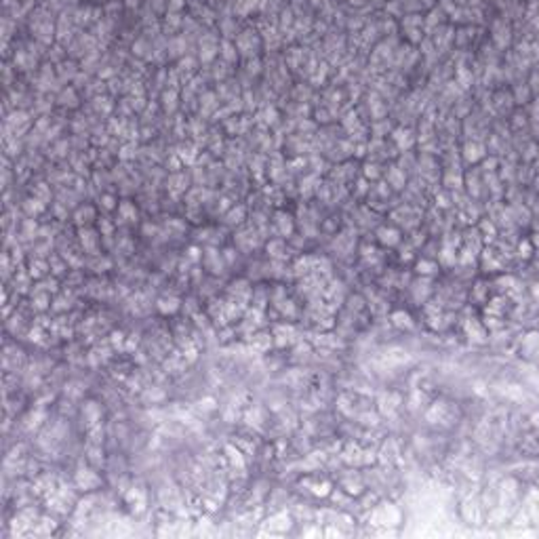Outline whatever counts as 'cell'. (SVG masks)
I'll list each match as a JSON object with an SVG mask.
<instances>
[{
  "label": "cell",
  "mask_w": 539,
  "mask_h": 539,
  "mask_svg": "<svg viewBox=\"0 0 539 539\" xmlns=\"http://www.w3.org/2000/svg\"><path fill=\"white\" fill-rule=\"evenodd\" d=\"M76 485L82 489V491H91L99 485V476L89 470V467H80V470L76 472Z\"/></svg>",
  "instance_id": "1"
},
{
  "label": "cell",
  "mask_w": 539,
  "mask_h": 539,
  "mask_svg": "<svg viewBox=\"0 0 539 539\" xmlns=\"http://www.w3.org/2000/svg\"><path fill=\"white\" fill-rule=\"evenodd\" d=\"M377 240L384 247H396L400 243V232L396 228H386V225H384V228L377 230Z\"/></svg>",
  "instance_id": "2"
},
{
  "label": "cell",
  "mask_w": 539,
  "mask_h": 539,
  "mask_svg": "<svg viewBox=\"0 0 539 539\" xmlns=\"http://www.w3.org/2000/svg\"><path fill=\"white\" fill-rule=\"evenodd\" d=\"M274 223H276V230H278L280 236H291V232H293V217H291V215H287V213L278 211Z\"/></svg>",
  "instance_id": "3"
},
{
  "label": "cell",
  "mask_w": 539,
  "mask_h": 539,
  "mask_svg": "<svg viewBox=\"0 0 539 539\" xmlns=\"http://www.w3.org/2000/svg\"><path fill=\"white\" fill-rule=\"evenodd\" d=\"M463 158L467 162H476L480 158H485V148H482L480 144H476V141H472V144H465V148H463Z\"/></svg>",
  "instance_id": "4"
},
{
  "label": "cell",
  "mask_w": 539,
  "mask_h": 539,
  "mask_svg": "<svg viewBox=\"0 0 539 539\" xmlns=\"http://www.w3.org/2000/svg\"><path fill=\"white\" fill-rule=\"evenodd\" d=\"M432 291V285H430V280L421 276V280L413 282V297H415V301H423L425 297H428V293Z\"/></svg>",
  "instance_id": "5"
},
{
  "label": "cell",
  "mask_w": 539,
  "mask_h": 539,
  "mask_svg": "<svg viewBox=\"0 0 539 539\" xmlns=\"http://www.w3.org/2000/svg\"><path fill=\"white\" fill-rule=\"evenodd\" d=\"M82 413L87 417V425H95V423H99V419H102V409L97 407V402H87Z\"/></svg>",
  "instance_id": "6"
},
{
  "label": "cell",
  "mask_w": 539,
  "mask_h": 539,
  "mask_svg": "<svg viewBox=\"0 0 539 539\" xmlns=\"http://www.w3.org/2000/svg\"><path fill=\"white\" fill-rule=\"evenodd\" d=\"M205 259H207V265L213 270V272H221V270H223V259H221V255L215 249H209L207 255H205Z\"/></svg>",
  "instance_id": "7"
},
{
  "label": "cell",
  "mask_w": 539,
  "mask_h": 539,
  "mask_svg": "<svg viewBox=\"0 0 539 539\" xmlns=\"http://www.w3.org/2000/svg\"><path fill=\"white\" fill-rule=\"evenodd\" d=\"M118 215H120L122 221H135L137 219V209L129 200H124V203L118 205Z\"/></svg>",
  "instance_id": "8"
},
{
  "label": "cell",
  "mask_w": 539,
  "mask_h": 539,
  "mask_svg": "<svg viewBox=\"0 0 539 539\" xmlns=\"http://www.w3.org/2000/svg\"><path fill=\"white\" fill-rule=\"evenodd\" d=\"M158 310L162 314H173L179 310V299L177 297H160L158 299Z\"/></svg>",
  "instance_id": "9"
},
{
  "label": "cell",
  "mask_w": 539,
  "mask_h": 539,
  "mask_svg": "<svg viewBox=\"0 0 539 539\" xmlns=\"http://www.w3.org/2000/svg\"><path fill=\"white\" fill-rule=\"evenodd\" d=\"M392 322L396 324V327H400V329H413V320H411L409 312H402V310L394 312V314H392Z\"/></svg>",
  "instance_id": "10"
},
{
  "label": "cell",
  "mask_w": 539,
  "mask_h": 539,
  "mask_svg": "<svg viewBox=\"0 0 539 539\" xmlns=\"http://www.w3.org/2000/svg\"><path fill=\"white\" fill-rule=\"evenodd\" d=\"M415 270H417V274H421V276H432V274L438 272V263L432 261V259H421V261H417Z\"/></svg>",
  "instance_id": "11"
},
{
  "label": "cell",
  "mask_w": 539,
  "mask_h": 539,
  "mask_svg": "<svg viewBox=\"0 0 539 539\" xmlns=\"http://www.w3.org/2000/svg\"><path fill=\"white\" fill-rule=\"evenodd\" d=\"M80 240H82L84 249L95 253V249H97V234L93 230H80Z\"/></svg>",
  "instance_id": "12"
},
{
  "label": "cell",
  "mask_w": 539,
  "mask_h": 539,
  "mask_svg": "<svg viewBox=\"0 0 539 539\" xmlns=\"http://www.w3.org/2000/svg\"><path fill=\"white\" fill-rule=\"evenodd\" d=\"M388 181H390V186H394V188H402L405 186V173L400 171L398 166H392L388 171Z\"/></svg>",
  "instance_id": "13"
},
{
  "label": "cell",
  "mask_w": 539,
  "mask_h": 539,
  "mask_svg": "<svg viewBox=\"0 0 539 539\" xmlns=\"http://www.w3.org/2000/svg\"><path fill=\"white\" fill-rule=\"evenodd\" d=\"M267 253L272 255L274 259H285V245H282V240H272V243H267Z\"/></svg>",
  "instance_id": "14"
},
{
  "label": "cell",
  "mask_w": 539,
  "mask_h": 539,
  "mask_svg": "<svg viewBox=\"0 0 539 539\" xmlns=\"http://www.w3.org/2000/svg\"><path fill=\"white\" fill-rule=\"evenodd\" d=\"M394 139L398 141V146H400V148H411V146H413V133H411V131H407V129L396 131Z\"/></svg>",
  "instance_id": "15"
},
{
  "label": "cell",
  "mask_w": 539,
  "mask_h": 539,
  "mask_svg": "<svg viewBox=\"0 0 539 539\" xmlns=\"http://www.w3.org/2000/svg\"><path fill=\"white\" fill-rule=\"evenodd\" d=\"M243 217H245V209H243V207L232 209L230 213H225V215H223L225 223H230V225H234V223H240V221H243Z\"/></svg>",
  "instance_id": "16"
},
{
  "label": "cell",
  "mask_w": 539,
  "mask_h": 539,
  "mask_svg": "<svg viewBox=\"0 0 539 539\" xmlns=\"http://www.w3.org/2000/svg\"><path fill=\"white\" fill-rule=\"evenodd\" d=\"M95 217V211L91 209V207H80L78 211H76V221L78 223H87V221H91Z\"/></svg>",
  "instance_id": "17"
},
{
  "label": "cell",
  "mask_w": 539,
  "mask_h": 539,
  "mask_svg": "<svg viewBox=\"0 0 539 539\" xmlns=\"http://www.w3.org/2000/svg\"><path fill=\"white\" fill-rule=\"evenodd\" d=\"M42 209H45V203L38 200V198H30V200H25V211L30 213V215H38Z\"/></svg>",
  "instance_id": "18"
},
{
  "label": "cell",
  "mask_w": 539,
  "mask_h": 539,
  "mask_svg": "<svg viewBox=\"0 0 539 539\" xmlns=\"http://www.w3.org/2000/svg\"><path fill=\"white\" fill-rule=\"evenodd\" d=\"M89 461L95 463V465H99V463L104 461V451H102V447L93 445V447L89 449Z\"/></svg>",
  "instance_id": "19"
},
{
  "label": "cell",
  "mask_w": 539,
  "mask_h": 539,
  "mask_svg": "<svg viewBox=\"0 0 539 539\" xmlns=\"http://www.w3.org/2000/svg\"><path fill=\"white\" fill-rule=\"evenodd\" d=\"M40 419H45V411H40V409H36V413H32L30 417H27V428H38V423H40Z\"/></svg>",
  "instance_id": "20"
},
{
  "label": "cell",
  "mask_w": 539,
  "mask_h": 539,
  "mask_svg": "<svg viewBox=\"0 0 539 539\" xmlns=\"http://www.w3.org/2000/svg\"><path fill=\"white\" fill-rule=\"evenodd\" d=\"M45 272H47V263H42V261H38V259L30 263V276H36V278H38V276H42Z\"/></svg>",
  "instance_id": "21"
},
{
  "label": "cell",
  "mask_w": 539,
  "mask_h": 539,
  "mask_svg": "<svg viewBox=\"0 0 539 539\" xmlns=\"http://www.w3.org/2000/svg\"><path fill=\"white\" fill-rule=\"evenodd\" d=\"M253 344L257 346V350H265V348H270V344H272V337H270V335H257L253 339Z\"/></svg>",
  "instance_id": "22"
},
{
  "label": "cell",
  "mask_w": 539,
  "mask_h": 539,
  "mask_svg": "<svg viewBox=\"0 0 539 539\" xmlns=\"http://www.w3.org/2000/svg\"><path fill=\"white\" fill-rule=\"evenodd\" d=\"M221 55L228 61H234L236 59V51H234V47L230 45V42H223V45H221Z\"/></svg>",
  "instance_id": "23"
},
{
  "label": "cell",
  "mask_w": 539,
  "mask_h": 539,
  "mask_svg": "<svg viewBox=\"0 0 539 539\" xmlns=\"http://www.w3.org/2000/svg\"><path fill=\"white\" fill-rule=\"evenodd\" d=\"M99 203H102V207H104V209L112 211V209L116 207V198H114V196H110V194H104V196H102V200H99Z\"/></svg>",
  "instance_id": "24"
},
{
  "label": "cell",
  "mask_w": 539,
  "mask_h": 539,
  "mask_svg": "<svg viewBox=\"0 0 539 539\" xmlns=\"http://www.w3.org/2000/svg\"><path fill=\"white\" fill-rule=\"evenodd\" d=\"M61 104H65V106H74V104H76V102H74V91H72V89L61 93Z\"/></svg>",
  "instance_id": "25"
},
{
  "label": "cell",
  "mask_w": 539,
  "mask_h": 539,
  "mask_svg": "<svg viewBox=\"0 0 539 539\" xmlns=\"http://www.w3.org/2000/svg\"><path fill=\"white\" fill-rule=\"evenodd\" d=\"M377 169H379L377 164H366V166H364V175H366V177H377V175H379Z\"/></svg>",
  "instance_id": "26"
},
{
  "label": "cell",
  "mask_w": 539,
  "mask_h": 539,
  "mask_svg": "<svg viewBox=\"0 0 539 539\" xmlns=\"http://www.w3.org/2000/svg\"><path fill=\"white\" fill-rule=\"evenodd\" d=\"M200 409H205V411H213V409H215V400H213V398H205V400H200Z\"/></svg>",
  "instance_id": "27"
},
{
  "label": "cell",
  "mask_w": 539,
  "mask_h": 539,
  "mask_svg": "<svg viewBox=\"0 0 539 539\" xmlns=\"http://www.w3.org/2000/svg\"><path fill=\"white\" fill-rule=\"evenodd\" d=\"M122 342H124V335L122 333H112V344H114V346H122Z\"/></svg>",
  "instance_id": "28"
},
{
  "label": "cell",
  "mask_w": 539,
  "mask_h": 539,
  "mask_svg": "<svg viewBox=\"0 0 539 539\" xmlns=\"http://www.w3.org/2000/svg\"><path fill=\"white\" fill-rule=\"evenodd\" d=\"M225 261H228V263L234 261V249H225Z\"/></svg>",
  "instance_id": "29"
}]
</instances>
